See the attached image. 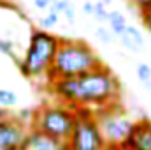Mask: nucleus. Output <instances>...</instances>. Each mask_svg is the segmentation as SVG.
<instances>
[{
    "label": "nucleus",
    "instance_id": "20e7f679",
    "mask_svg": "<svg viewBox=\"0 0 151 150\" xmlns=\"http://www.w3.org/2000/svg\"><path fill=\"white\" fill-rule=\"evenodd\" d=\"M93 118L100 129V134L104 138V143H106V150L111 149H118L123 145V141L128 138L132 127H134V122L127 111L121 108L119 101L109 104L106 108H100V110H95L93 111Z\"/></svg>",
    "mask_w": 151,
    "mask_h": 150
},
{
    "label": "nucleus",
    "instance_id": "7ed1b4c3",
    "mask_svg": "<svg viewBox=\"0 0 151 150\" xmlns=\"http://www.w3.org/2000/svg\"><path fill=\"white\" fill-rule=\"evenodd\" d=\"M77 122L76 110L65 104H42L40 108L34 110V120L30 129L51 136L60 141H67L74 131Z\"/></svg>",
    "mask_w": 151,
    "mask_h": 150
},
{
    "label": "nucleus",
    "instance_id": "5701e85b",
    "mask_svg": "<svg viewBox=\"0 0 151 150\" xmlns=\"http://www.w3.org/2000/svg\"><path fill=\"white\" fill-rule=\"evenodd\" d=\"M83 12H84V14H93V2H84Z\"/></svg>",
    "mask_w": 151,
    "mask_h": 150
},
{
    "label": "nucleus",
    "instance_id": "bb28decb",
    "mask_svg": "<svg viewBox=\"0 0 151 150\" xmlns=\"http://www.w3.org/2000/svg\"><path fill=\"white\" fill-rule=\"evenodd\" d=\"M69 150H70V149H69Z\"/></svg>",
    "mask_w": 151,
    "mask_h": 150
},
{
    "label": "nucleus",
    "instance_id": "aec40b11",
    "mask_svg": "<svg viewBox=\"0 0 151 150\" xmlns=\"http://www.w3.org/2000/svg\"><path fill=\"white\" fill-rule=\"evenodd\" d=\"M63 16H65L69 21H74V20H76V9H74V5H72V4H69V5H67V9L63 11Z\"/></svg>",
    "mask_w": 151,
    "mask_h": 150
},
{
    "label": "nucleus",
    "instance_id": "f8f14e48",
    "mask_svg": "<svg viewBox=\"0 0 151 150\" xmlns=\"http://www.w3.org/2000/svg\"><path fill=\"white\" fill-rule=\"evenodd\" d=\"M125 34H127V37L130 39L139 50H142V46H144V37H142V34H141V30H139L137 27H134V25H127Z\"/></svg>",
    "mask_w": 151,
    "mask_h": 150
},
{
    "label": "nucleus",
    "instance_id": "393cba45",
    "mask_svg": "<svg viewBox=\"0 0 151 150\" xmlns=\"http://www.w3.org/2000/svg\"><path fill=\"white\" fill-rule=\"evenodd\" d=\"M99 2H100V4H104V5H106V7H107V5H109V4H111V2H113V0H99Z\"/></svg>",
    "mask_w": 151,
    "mask_h": 150
},
{
    "label": "nucleus",
    "instance_id": "4be33fe9",
    "mask_svg": "<svg viewBox=\"0 0 151 150\" xmlns=\"http://www.w3.org/2000/svg\"><path fill=\"white\" fill-rule=\"evenodd\" d=\"M141 18H142V25H144V27L151 32V11L148 12V14H142Z\"/></svg>",
    "mask_w": 151,
    "mask_h": 150
},
{
    "label": "nucleus",
    "instance_id": "412c9836",
    "mask_svg": "<svg viewBox=\"0 0 151 150\" xmlns=\"http://www.w3.org/2000/svg\"><path fill=\"white\" fill-rule=\"evenodd\" d=\"M34 4H35L37 9H49V5H51L53 2H51V0H34Z\"/></svg>",
    "mask_w": 151,
    "mask_h": 150
},
{
    "label": "nucleus",
    "instance_id": "b1692460",
    "mask_svg": "<svg viewBox=\"0 0 151 150\" xmlns=\"http://www.w3.org/2000/svg\"><path fill=\"white\" fill-rule=\"evenodd\" d=\"M11 115H12V113L9 111V110H5V108H0V122H2V120H5V118H9Z\"/></svg>",
    "mask_w": 151,
    "mask_h": 150
},
{
    "label": "nucleus",
    "instance_id": "ddd939ff",
    "mask_svg": "<svg viewBox=\"0 0 151 150\" xmlns=\"http://www.w3.org/2000/svg\"><path fill=\"white\" fill-rule=\"evenodd\" d=\"M137 78H139V81L151 92V67L148 64H139L137 66Z\"/></svg>",
    "mask_w": 151,
    "mask_h": 150
},
{
    "label": "nucleus",
    "instance_id": "a878e982",
    "mask_svg": "<svg viewBox=\"0 0 151 150\" xmlns=\"http://www.w3.org/2000/svg\"><path fill=\"white\" fill-rule=\"evenodd\" d=\"M51 2H55V0H51Z\"/></svg>",
    "mask_w": 151,
    "mask_h": 150
},
{
    "label": "nucleus",
    "instance_id": "39448f33",
    "mask_svg": "<svg viewBox=\"0 0 151 150\" xmlns=\"http://www.w3.org/2000/svg\"><path fill=\"white\" fill-rule=\"evenodd\" d=\"M60 48V37L49 34L47 30L34 28L30 34V44L25 53V66L30 73V78L46 76L47 69L51 67L55 55Z\"/></svg>",
    "mask_w": 151,
    "mask_h": 150
},
{
    "label": "nucleus",
    "instance_id": "4468645a",
    "mask_svg": "<svg viewBox=\"0 0 151 150\" xmlns=\"http://www.w3.org/2000/svg\"><path fill=\"white\" fill-rule=\"evenodd\" d=\"M93 16H95L99 21H107V18H109V11H107V7H106L104 4L97 2V4H93Z\"/></svg>",
    "mask_w": 151,
    "mask_h": 150
},
{
    "label": "nucleus",
    "instance_id": "6e6552de",
    "mask_svg": "<svg viewBox=\"0 0 151 150\" xmlns=\"http://www.w3.org/2000/svg\"><path fill=\"white\" fill-rule=\"evenodd\" d=\"M53 95L60 101V104L77 108V79L76 78H58L49 83Z\"/></svg>",
    "mask_w": 151,
    "mask_h": 150
},
{
    "label": "nucleus",
    "instance_id": "9b49d317",
    "mask_svg": "<svg viewBox=\"0 0 151 150\" xmlns=\"http://www.w3.org/2000/svg\"><path fill=\"white\" fill-rule=\"evenodd\" d=\"M0 53L7 55L14 64H18V62H19V58H18V55H16V51H14V42H12L11 39L0 37Z\"/></svg>",
    "mask_w": 151,
    "mask_h": 150
},
{
    "label": "nucleus",
    "instance_id": "0eeeda50",
    "mask_svg": "<svg viewBox=\"0 0 151 150\" xmlns=\"http://www.w3.org/2000/svg\"><path fill=\"white\" fill-rule=\"evenodd\" d=\"M19 150H69V145L67 141L55 140L35 129H28L25 140L19 145Z\"/></svg>",
    "mask_w": 151,
    "mask_h": 150
},
{
    "label": "nucleus",
    "instance_id": "2eb2a0df",
    "mask_svg": "<svg viewBox=\"0 0 151 150\" xmlns=\"http://www.w3.org/2000/svg\"><path fill=\"white\" fill-rule=\"evenodd\" d=\"M56 23H58V14H53V12H47L46 18H40V20H39L40 30H47V28L55 27Z\"/></svg>",
    "mask_w": 151,
    "mask_h": 150
},
{
    "label": "nucleus",
    "instance_id": "f03ea898",
    "mask_svg": "<svg viewBox=\"0 0 151 150\" xmlns=\"http://www.w3.org/2000/svg\"><path fill=\"white\" fill-rule=\"evenodd\" d=\"M77 79V108L100 110L118 103L121 85L113 71L102 64L100 67L84 73Z\"/></svg>",
    "mask_w": 151,
    "mask_h": 150
},
{
    "label": "nucleus",
    "instance_id": "f3484780",
    "mask_svg": "<svg viewBox=\"0 0 151 150\" xmlns=\"http://www.w3.org/2000/svg\"><path fill=\"white\" fill-rule=\"evenodd\" d=\"M69 4H70L69 0H55L49 5V12H53V14H63V11L67 9Z\"/></svg>",
    "mask_w": 151,
    "mask_h": 150
},
{
    "label": "nucleus",
    "instance_id": "423d86ee",
    "mask_svg": "<svg viewBox=\"0 0 151 150\" xmlns=\"http://www.w3.org/2000/svg\"><path fill=\"white\" fill-rule=\"evenodd\" d=\"M25 127L14 115L0 122V150H19L21 141L27 136Z\"/></svg>",
    "mask_w": 151,
    "mask_h": 150
},
{
    "label": "nucleus",
    "instance_id": "dca6fc26",
    "mask_svg": "<svg viewBox=\"0 0 151 150\" xmlns=\"http://www.w3.org/2000/svg\"><path fill=\"white\" fill-rule=\"evenodd\" d=\"M95 34H97L99 41H100V42H104V44H111V42L114 41L113 34H111L107 28H104V27H99V28L95 30Z\"/></svg>",
    "mask_w": 151,
    "mask_h": 150
},
{
    "label": "nucleus",
    "instance_id": "a211bd4d",
    "mask_svg": "<svg viewBox=\"0 0 151 150\" xmlns=\"http://www.w3.org/2000/svg\"><path fill=\"white\" fill-rule=\"evenodd\" d=\"M132 2L137 7V11L141 12V16L142 14H148L151 11V0H132Z\"/></svg>",
    "mask_w": 151,
    "mask_h": 150
},
{
    "label": "nucleus",
    "instance_id": "9d476101",
    "mask_svg": "<svg viewBox=\"0 0 151 150\" xmlns=\"http://www.w3.org/2000/svg\"><path fill=\"white\" fill-rule=\"evenodd\" d=\"M18 104V95L12 92V90H7V88H0V108H12Z\"/></svg>",
    "mask_w": 151,
    "mask_h": 150
},
{
    "label": "nucleus",
    "instance_id": "6ab92c4d",
    "mask_svg": "<svg viewBox=\"0 0 151 150\" xmlns=\"http://www.w3.org/2000/svg\"><path fill=\"white\" fill-rule=\"evenodd\" d=\"M118 39H119V42H121V44H123L127 50H130V51H134V53H139V51H141V50H139V48H137V46H135L132 41H130V39L127 37V34H121Z\"/></svg>",
    "mask_w": 151,
    "mask_h": 150
},
{
    "label": "nucleus",
    "instance_id": "1a4fd4ad",
    "mask_svg": "<svg viewBox=\"0 0 151 150\" xmlns=\"http://www.w3.org/2000/svg\"><path fill=\"white\" fill-rule=\"evenodd\" d=\"M107 21H109L111 32H113L116 37H119L121 34H125V28H127V25H128V23H127L125 16H123L119 11H111V12H109Z\"/></svg>",
    "mask_w": 151,
    "mask_h": 150
},
{
    "label": "nucleus",
    "instance_id": "f257e3e1",
    "mask_svg": "<svg viewBox=\"0 0 151 150\" xmlns=\"http://www.w3.org/2000/svg\"><path fill=\"white\" fill-rule=\"evenodd\" d=\"M104 62L95 50L83 39H60V48L55 55L51 67L47 69V81L58 78H79L100 67Z\"/></svg>",
    "mask_w": 151,
    "mask_h": 150
}]
</instances>
